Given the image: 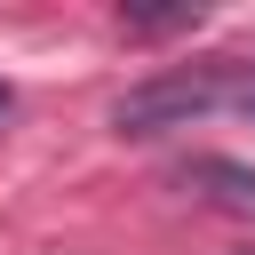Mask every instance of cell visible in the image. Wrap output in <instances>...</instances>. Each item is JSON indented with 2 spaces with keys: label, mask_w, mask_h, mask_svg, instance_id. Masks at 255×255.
I'll return each instance as SVG.
<instances>
[{
  "label": "cell",
  "mask_w": 255,
  "mask_h": 255,
  "mask_svg": "<svg viewBox=\"0 0 255 255\" xmlns=\"http://www.w3.org/2000/svg\"><path fill=\"white\" fill-rule=\"evenodd\" d=\"M8 104H16V96H8V80H0V120H8Z\"/></svg>",
  "instance_id": "4"
},
{
  "label": "cell",
  "mask_w": 255,
  "mask_h": 255,
  "mask_svg": "<svg viewBox=\"0 0 255 255\" xmlns=\"http://www.w3.org/2000/svg\"><path fill=\"white\" fill-rule=\"evenodd\" d=\"M175 183L215 199V207H231V215H255V167H239V159H183Z\"/></svg>",
  "instance_id": "2"
},
{
  "label": "cell",
  "mask_w": 255,
  "mask_h": 255,
  "mask_svg": "<svg viewBox=\"0 0 255 255\" xmlns=\"http://www.w3.org/2000/svg\"><path fill=\"white\" fill-rule=\"evenodd\" d=\"M239 104H247V120H255V88H247V96H239Z\"/></svg>",
  "instance_id": "5"
},
{
  "label": "cell",
  "mask_w": 255,
  "mask_h": 255,
  "mask_svg": "<svg viewBox=\"0 0 255 255\" xmlns=\"http://www.w3.org/2000/svg\"><path fill=\"white\" fill-rule=\"evenodd\" d=\"M120 24L128 32H191L199 24V0H183V8H128Z\"/></svg>",
  "instance_id": "3"
},
{
  "label": "cell",
  "mask_w": 255,
  "mask_h": 255,
  "mask_svg": "<svg viewBox=\"0 0 255 255\" xmlns=\"http://www.w3.org/2000/svg\"><path fill=\"white\" fill-rule=\"evenodd\" d=\"M215 96H223L215 72H159V80H143L112 104V128L120 135H167V128H191Z\"/></svg>",
  "instance_id": "1"
}]
</instances>
